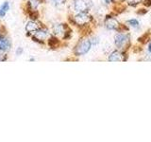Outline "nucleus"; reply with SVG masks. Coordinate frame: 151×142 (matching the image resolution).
Returning <instances> with one entry per match:
<instances>
[{
  "label": "nucleus",
  "mask_w": 151,
  "mask_h": 142,
  "mask_svg": "<svg viewBox=\"0 0 151 142\" xmlns=\"http://www.w3.org/2000/svg\"><path fill=\"white\" fill-rule=\"evenodd\" d=\"M58 43H59L58 39H57V38L54 37V36L50 37V39H49V41H48V44H49V46H50L51 47H55L57 45H58Z\"/></svg>",
  "instance_id": "ddd939ff"
},
{
  "label": "nucleus",
  "mask_w": 151,
  "mask_h": 142,
  "mask_svg": "<svg viewBox=\"0 0 151 142\" xmlns=\"http://www.w3.org/2000/svg\"><path fill=\"white\" fill-rule=\"evenodd\" d=\"M104 24H105L106 28L110 30H119L120 28V23L117 21V19L112 17L111 15L106 16L105 20H104Z\"/></svg>",
  "instance_id": "39448f33"
},
{
  "label": "nucleus",
  "mask_w": 151,
  "mask_h": 142,
  "mask_svg": "<svg viewBox=\"0 0 151 142\" xmlns=\"http://www.w3.org/2000/svg\"><path fill=\"white\" fill-rule=\"evenodd\" d=\"M92 16L88 12H78L74 17V23L78 26H85L92 21Z\"/></svg>",
  "instance_id": "20e7f679"
},
{
  "label": "nucleus",
  "mask_w": 151,
  "mask_h": 142,
  "mask_svg": "<svg viewBox=\"0 0 151 142\" xmlns=\"http://www.w3.org/2000/svg\"><path fill=\"white\" fill-rule=\"evenodd\" d=\"M144 4L145 5V6L150 7L151 6V0H144Z\"/></svg>",
  "instance_id": "a211bd4d"
},
{
  "label": "nucleus",
  "mask_w": 151,
  "mask_h": 142,
  "mask_svg": "<svg viewBox=\"0 0 151 142\" xmlns=\"http://www.w3.org/2000/svg\"><path fill=\"white\" fill-rule=\"evenodd\" d=\"M129 39L130 36L129 33H123L119 32L117 33L114 37V44L118 49H121V51H124L127 45L129 44Z\"/></svg>",
  "instance_id": "f257e3e1"
},
{
  "label": "nucleus",
  "mask_w": 151,
  "mask_h": 142,
  "mask_svg": "<svg viewBox=\"0 0 151 142\" xmlns=\"http://www.w3.org/2000/svg\"><path fill=\"white\" fill-rule=\"evenodd\" d=\"M52 5H54L56 7H60L63 6V5L65 3V0H50Z\"/></svg>",
  "instance_id": "2eb2a0df"
},
{
  "label": "nucleus",
  "mask_w": 151,
  "mask_h": 142,
  "mask_svg": "<svg viewBox=\"0 0 151 142\" xmlns=\"http://www.w3.org/2000/svg\"><path fill=\"white\" fill-rule=\"evenodd\" d=\"M11 47H12L11 41H9L5 35L3 34L0 35V51L7 52L11 49Z\"/></svg>",
  "instance_id": "1a4fd4ad"
},
{
  "label": "nucleus",
  "mask_w": 151,
  "mask_h": 142,
  "mask_svg": "<svg viewBox=\"0 0 151 142\" xmlns=\"http://www.w3.org/2000/svg\"><path fill=\"white\" fill-rule=\"evenodd\" d=\"M53 32L55 35H63L64 39H67L69 38L70 31H67V27H66L64 24H56V25L53 27Z\"/></svg>",
  "instance_id": "0eeeda50"
},
{
  "label": "nucleus",
  "mask_w": 151,
  "mask_h": 142,
  "mask_svg": "<svg viewBox=\"0 0 151 142\" xmlns=\"http://www.w3.org/2000/svg\"><path fill=\"white\" fill-rule=\"evenodd\" d=\"M92 7V0H74V9L78 12H88Z\"/></svg>",
  "instance_id": "7ed1b4c3"
},
{
  "label": "nucleus",
  "mask_w": 151,
  "mask_h": 142,
  "mask_svg": "<svg viewBox=\"0 0 151 142\" xmlns=\"http://www.w3.org/2000/svg\"><path fill=\"white\" fill-rule=\"evenodd\" d=\"M2 9V11H3V12H8L9 9V2H5V3L2 5V6H1V9Z\"/></svg>",
  "instance_id": "dca6fc26"
},
{
  "label": "nucleus",
  "mask_w": 151,
  "mask_h": 142,
  "mask_svg": "<svg viewBox=\"0 0 151 142\" xmlns=\"http://www.w3.org/2000/svg\"><path fill=\"white\" fill-rule=\"evenodd\" d=\"M6 60H7V58H6V54H5V52L0 51V62H4Z\"/></svg>",
  "instance_id": "f3484780"
},
{
  "label": "nucleus",
  "mask_w": 151,
  "mask_h": 142,
  "mask_svg": "<svg viewBox=\"0 0 151 142\" xmlns=\"http://www.w3.org/2000/svg\"><path fill=\"white\" fill-rule=\"evenodd\" d=\"M127 59V54L124 51L120 50H114L109 55V61L110 62H126Z\"/></svg>",
  "instance_id": "423d86ee"
},
{
  "label": "nucleus",
  "mask_w": 151,
  "mask_h": 142,
  "mask_svg": "<svg viewBox=\"0 0 151 142\" xmlns=\"http://www.w3.org/2000/svg\"><path fill=\"white\" fill-rule=\"evenodd\" d=\"M123 0H112V2H122Z\"/></svg>",
  "instance_id": "5701e85b"
},
{
  "label": "nucleus",
  "mask_w": 151,
  "mask_h": 142,
  "mask_svg": "<svg viewBox=\"0 0 151 142\" xmlns=\"http://www.w3.org/2000/svg\"><path fill=\"white\" fill-rule=\"evenodd\" d=\"M5 14H6V12H3L2 9H0V17H4V16H5Z\"/></svg>",
  "instance_id": "aec40b11"
},
{
  "label": "nucleus",
  "mask_w": 151,
  "mask_h": 142,
  "mask_svg": "<svg viewBox=\"0 0 151 142\" xmlns=\"http://www.w3.org/2000/svg\"><path fill=\"white\" fill-rule=\"evenodd\" d=\"M148 51L151 53V42H150V44H149V46H148Z\"/></svg>",
  "instance_id": "412c9836"
},
{
  "label": "nucleus",
  "mask_w": 151,
  "mask_h": 142,
  "mask_svg": "<svg viewBox=\"0 0 151 142\" xmlns=\"http://www.w3.org/2000/svg\"><path fill=\"white\" fill-rule=\"evenodd\" d=\"M127 5L131 7H136L137 5H139L140 3H142L143 0H127Z\"/></svg>",
  "instance_id": "4468645a"
},
{
  "label": "nucleus",
  "mask_w": 151,
  "mask_h": 142,
  "mask_svg": "<svg viewBox=\"0 0 151 142\" xmlns=\"http://www.w3.org/2000/svg\"><path fill=\"white\" fill-rule=\"evenodd\" d=\"M47 36V30H42L41 28L40 30H38L37 31L34 32V36L32 37V40L34 42L39 43V44H44V40Z\"/></svg>",
  "instance_id": "6e6552de"
},
{
  "label": "nucleus",
  "mask_w": 151,
  "mask_h": 142,
  "mask_svg": "<svg viewBox=\"0 0 151 142\" xmlns=\"http://www.w3.org/2000/svg\"><path fill=\"white\" fill-rule=\"evenodd\" d=\"M42 27L40 24H38L35 21H28L26 25V30L29 34V33H34L38 30H40Z\"/></svg>",
  "instance_id": "9d476101"
},
{
  "label": "nucleus",
  "mask_w": 151,
  "mask_h": 142,
  "mask_svg": "<svg viewBox=\"0 0 151 142\" xmlns=\"http://www.w3.org/2000/svg\"><path fill=\"white\" fill-rule=\"evenodd\" d=\"M92 47V43L89 39H83L80 40L78 45L76 46L75 49H74V53L76 56H82L88 53L89 50L91 49Z\"/></svg>",
  "instance_id": "f03ea898"
},
{
  "label": "nucleus",
  "mask_w": 151,
  "mask_h": 142,
  "mask_svg": "<svg viewBox=\"0 0 151 142\" xmlns=\"http://www.w3.org/2000/svg\"><path fill=\"white\" fill-rule=\"evenodd\" d=\"M27 4H28V8H29V11H36V9L40 4V0H28Z\"/></svg>",
  "instance_id": "9b49d317"
},
{
  "label": "nucleus",
  "mask_w": 151,
  "mask_h": 142,
  "mask_svg": "<svg viewBox=\"0 0 151 142\" xmlns=\"http://www.w3.org/2000/svg\"><path fill=\"white\" fill-rule=\"evenodd\" d=\"M23 53V49L22 47H18L17 50H16V55H20Z\"/></svg>",
  "instance_id": "6ab92c4d"
},
{
  "label": "nucleus",
  "mask_w": 151,
  "mask_h": 142,
  "mask_svg": "<svg viewBox=\"0 0 151 142\" xmlns=\"http://www.w3.org/2000/svg\"><path fill=\"white\" fill-rule=\"evenodd\" d=\"M105 2H106L107 4H109V3H111V2H112V0H105Z\"/></svg>",
  "instance_id": "4be33fe9"
},
{
  "label": "nucleus",
  "mask_w": 151,
  "mask_h": 142,
  "mask_svg": "<svg viewBox=\"0 0 151 142\" xmlns=\"http://www.w3.org/2000/svg\"><path fill=\"white\" fill-rule=\"evenodd\" d=\"M127 24L132 28H139V22L136 19H130V20L127 21Z\"/></svg>",
  "instance_id": "f8f14e48"
}]
</instances>
